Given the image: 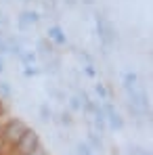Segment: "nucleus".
<instances>
[{"label": "nucleus", "mask_w": 153, "mask_h": 155, "mask_svg": "<svg viewBox=\"0 0 153 155\" xmlns=\"http://www.w3.org/2000/svg\"><path fill=\"white\" fill-rule=\"evenodd\" d=\"M95 94H97L101 101H107V99H109V90L103 86L101 82H97V84H95Z\"/></svg>", "instance_id": "dca6fc26"}, {"label": "nucleus", "mask_w": 153, "mask_h": 155, "mask_svg": "<svg viewBox=\"0 0 153 155\" xmlns=\"http://www.w3.org/2000/svg\"><path fill=\"white\" fill-rule=\"evenodd\" d=\"M95 21H97V36L101 38V44L105 48L111 46V42H113V27H111V23H107V19L103 15H97Z\"/></svg>", "instance_id": "7ed1b4c3"}, {"label": "nucleus", "mask_w": 153, "mask_h": 155, "mask_svg": "<svg viewBox=\"0 0 153 155\" xmlns=\"http://www.w3.org/2000/svg\"><path fill=\"white\" fill-rule=\"evenodd\" d=\"M13 94H15L13 86H11L8 82H0V97H2L4 101H11V99H13Z\"/></svg>", "instance_id": "9d476101"}, {"label": "nucleus", "mask_w": 153, "mask_h": 155, "mask_svg": "<svg viewBox=\"0 0 153 155\" xmlns=\"http://www.w3.org/2000/svg\"><path fill=\"white\" fill-rule=\"evenodd\" d=\"M0 126H2V124H0Z\"/></svg>", "instance_id": "bb28decb"}, {"label": "nucleus", "mask_w": 153, "mask_h": 155, "mask_svg": "<svg viewBox=\"0 0 153 155\" xmlns=\"http://www.w3.org/2000/svg\"><path fill=\"white\" fill-rule=\"evenodd\" d=\"M86 143H88V147H90L92 151H99V153H103V151H105V143H103L101 134H99V132H95V130H88Z\"/></svg>", "instance_id": "423d86ee"}, {"label": "nucleus", "mask_w": 153, "mask_h": 155, "mask_svg": "<svg viewBox=\"0 0 153 155\" xmlns=\"http://www.w3.org/2000/svg\"><path fill=\"white\" fill-rule=\"evenodd\" d=\"M36 46H38V48H36V54H42V57H46V59L55 54V44H52L48 38H46V40L40 38V40L36 42Z\"/></svg>", "instance_id": "0eeeda50"}, {"label": "nucleus", "mask_w": 153, "mask_h": 155, "mask_svg": "<svg viewBox=\"0 0 153 155\" xmlns=\"http://www.w3.org/2000/svg\"><path fill=\"white\" fill-rule=\"evenodd\" d=\"M6 153V147H4V143H2V138H0V155Z\"/></svg>", "instance_id": "5701e85b"}, {"label": "nucleus", "mask_w": 153, "mask_h": 155, "mask_svg": "<svg viewBox=\"0 0 153 155\" xmlns=\"http://www.w3.org/2000/svg\"><path fill=\"white\" fill-rule=\"evenodd\" d=\"M38 21H40V13H36V11H23V13L19 15V29L25 31L27 25H34V23H38Z\"/></svg>", "instance_id": "39448f33"}, {"label": "nucleus", "mask_w": 153, "mask_h": 155, "mask_svg": "<svg viewBox=\"0 0 153 155\" xmlns=\"http://www.w3.org/2000/svg\"><path fill=\"white\" fill-rule=\"evenodd\" d=\"M84 74L88 78H97V69H95V63H90V65H84Z\"/></svg>", "instance_id": "6ab92c4d"}, {"label": "nucleus", "mask_w": 153, "mask_h": 155, "mask_svg": "<svg viewBox=\"0 0 153 155\" xmlns=\"http://www.w3.org/2000/svg\"><path fill=\"white\" fill-rule=\"evenodd\" d=\"M42 74V69L38 65H23V76L25 78H36Z\"/></svg>", "instance_id": "4468645a"}, {"label": "nucleus", "mask_w": 153, "mask_h": 155, "mask_svg": "<svg viewBox=\"0 0 153 155\" xmlns=\"http://www.w3.org/2000/svg\"><path fill=\"white\" fill-rule=\"evenodd\" d=\"M67 103H69V111H82V99L78 97V94H72L69 99H67Z\"/></svg>", "instance_id": "ddd939ff"}, {"label": "nucleus", "mask_w": 153, "mask_h": 155, "mask_svg": "<svg viewBox=\"0 0 153 155\" xmlns=\"http://www.w3.org/2000/svg\"><path fill=\"white\" fill-rule=\"evenodd\" d=\"M59 126H65V128H72V126H74V117H72L69 111L59 113Z\"/></svg>", "instance_id": "f8f14e48"}, {"label": "nucleus", "mask_w": 153, "mask_h": 155, "mask_svg": "<svg viewBox=\"0 0 153 155\" xmlns=\"http://www.w3.org/2000/svg\"><path fill=\"white\" fill-rule=\"evenodd\" d=\"M128 153H130V155H151V151L145 149V147H136V145H134V147L128 149Z\"/></svg>", "instance_id": "a211bd4d"}, {"label": "nucleus", "mask_w": 153, "mask_h": 155, "mask_svg": "<svg viewBox=\"0 0 153 155\" xmlns=\"http://www.w3.org/2000/svg\"><path fill=\"white\" fill-rule=\"evenodd\" d=\"M136 82H138V76H136L134 71H124V74H122V84H124L126 90L136 88Z\"/></svg>", "instance_id": "6e6552de"}, {"label": "nucleus", "mask_w": 153, "mask_h": 155, "mask_svg": "<svg viewBox=\"0 0 153 155\" xmlns=\"http://www.w3.org/2000/svg\"><path fill=\"white\" fill-rule=\"evenodd\" d=\"M57 69H59V67H57V61H55V54H52V57H48V61L44 63L42 71H44V74H57Z\"/></svg>", "instance_id": "2eb2a0df"}, {"label": "nucleus", "mask_w": 153, "mask_h": 155, "mask_svg": "<svg viewBox=\"0 0 153 155\" xmlns=\"http://www.w3.org/2000/svg\"><path fill=\"white\" fill-rule=\"evenodd\" d=\"M38 113H40V120H42V122H51V117H52V109H51V105H48V103H42V105H40Z\"/></svg>", "instance_id": "9b49d317"}, {"label": "nucleus", "mask_w": 153, "mask_h": 155, "mask_svg": "<svg viewBox=\"0 0 153 155\" xmlns=\"http://www.w3.org/2000/svg\"><path fill=\"white\" fill-rule=\"evenodd\" d=\"M0 25H6V17H4L2 13H0Z\"/></svg>", "instance_id": "b1692460"}, {"label": "nucleus", "mask_w": 153, "mask_h": 155, "mask_svg": "<svg viewBox=\"0 0 153 155\" xmlns=\"http://www.w3.org/2000/svg\"><path fill=\"white\" fill-rule=\"evenodd\" d=\"M84 4H95V0H82Z\"/></svg>", "instance_id": "393cba45"}, {"label": "nucleus", "mask_w": 153, "mask_h": 155, "mask_svg": "<svg viewBox=\"0 0 153 155\" xmlns=\"http://www.w3.org/2000/svg\"><path fill=\"white\" fill-rule=\"evenodd\" d=\"M74 151H76V155H92V149L88 147V143H78Z\"/></svg>", "instance_id": "f3484780"}, {"label": "nucleus", "mask_w": 153, "mask_h": 155, "mask_svg": "<svg viewBox=\"0 0 153 155\" xmlns=\"http://www.w3.org/2000/svg\"><path fill=\"white\" fill-rule=\"evenodd\" d=\"M65 2H67V4H76L78 0H65Z\"/></svg>", "instance_id": "a878e982"}, {"label": "nucleus", "mask_w": 153, "mask_h": 155, "mask_svg": "<svg viewBox=\"0 0 153 155\" xmlns=\"http://www.w3.org/2000/svg\"><path fill=\"white\" fill-rule=\"evenodd\" d=\"M0 54L4 57V54H8V44H6V38H2L0 36Z\"/></svg>", "instance_id": "aec40b11"}, {"label": "nucleus", "mask_w": 153, "mask_h": 155, "mask_svg": "<svg viewBox=\"0 0 153 155\" xmlns=\"http://www.w3.org/2000/svg\"><path fill=\"white\" fill-rule=\"evenodd\" d=\"M46 38L51 40L55 46H65V44H67V36H65V31H63V29H61L59 25L48 27V31H46Z\"/></svg>", "instance_id": "20e7f679"}, {"label": "nucleus", "mask_w": 153, "mask_h": 155, "mask_svg": "<svg viewBox=\"0 0 153 155\" xmlns=\"http://www.w3.org/2000/svg\"><path fill=\"white\" fill-rule=\"evenodd\" d=\"M19 61L21 65H38V54L36 51H23L19 54Z\"/></svg>", "instance_id": "1a4fd4ad"}, {"label": "nucleus", "mask_w": 153, "mask_h": 155, "mask_svg": "<svg viewBox=\"0 0 153 155\" xmlns=\"http://www.w3.org/2000/svg\"><path fill=\"white\" fill-rule=\"evenodd\" d=\"M0 74H4V57L0 54Z\"/></svg>", "instance_id": "4be33fe9"}, {"label": "nucleus", "mask_w": 153, "mask_h": 155, "mask_svg": "<svg viewBox=\"0 0 153 155\" xmlns=\"http://www.w3.org/2000/svg\"><path fill=\"white\" fill-rule=\"evenodd\" d=\"M25 130H27V124L23 120H19V117H11L0 126V138H2V143L6 147V151H11L15 147V143L23 136Z\"/></svg>", "instance_id": "f257e3e1"}, {"label": "nucleus", "mask_w": 153, "mask_h": 155, "mask_svg": "<svg viewBox=\"0 0 153 155\" xmlns=\"http://www.w3.org/2000/svg\"><path fill=\"white\" fill-rule=\"evenodd\" d=\"M40 147V136H38V132L32 128H27L25 132H23V136L15 143V147L11 149L15 155H27L32 153L34 149H38Z\"/></svg>", "instance_id": "f03ea898"}, {"label": "nucleus", "mask_w": 153, "mask_h": 155, "mask_svg": "<svg viewBox=\"0 0 153 155\" xmlns=\"http://www.w3.org/2000/svg\"><path fill=\"white\" fill-rule=\"evenodd\" d=\"M27 155H48V153H46V151H44L42 147H38V149H34L32 153H27Z\"/></svg>", "instance_id": "412c9836"}]
</instances>
